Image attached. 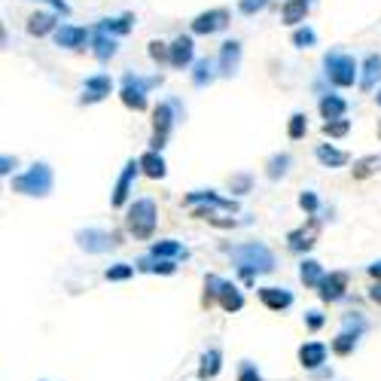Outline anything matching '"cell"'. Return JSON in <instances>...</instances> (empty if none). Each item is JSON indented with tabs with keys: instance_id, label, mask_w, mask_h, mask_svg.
<instances>
[{
	"instance_id": "cell-1",
	"label": "cell",
	"mask_w": 381,
	"mask_h": 381,
	"mask_svg": "<svg viewBox=\"0 0 381 381\" xmlns=\"http://www.w3.org/2000/svg\"><path fill=\"white\" fill-rule=\"evenodd\" d=\"M229 257H232V263L241 269L244 278H250L253 272H272V269H274L272 250H269L265 244H259V241H247V244L232 247Z\"/></svg>"
},
{
	"instance_id": "cell-2",
	"label": "cell",
	"mask_w": 381,
	"mask_h": 381,
	"mask_svg": "<svg viewBox=\"0 0 381 381\" xmlns=\"http://www.w3.org/2000/svg\"><path fill=\"white\" fill-rule=\"evenodd\" d=\"M52 183H55L52 168H49L46 162H34L25 174L12 177V189H16L19 195H37V199H43V195L52 193Z\"/></svg>"
},
{
	"instance_id": "cell-3",
	"label": "cell",
	"mask_w": 381,
	"mask_h": 381,
	"mask_svg": "<svg viewBox=\"0 0 381 381\" xmlns=\"http://www.w3.org/2000/svg\"><path fill=\"white\" fill-rule=\"evenodd\" d=\"M156 202L153 199H138L135 204L129 208V232L140 241H146V238L153 235V229H156Z\"/></svg>"
},
{
	"instance_id": "cell-4",
	"label": "cell",
	"mask_w": 381,
	"mask_h": 381,
	"mask_svg": "<svg viewBox=\"0 0 381 381\" xmlns=\"http://www.w3.org/2000/svg\"><path fill=\"white\" fill-rule=\"evenodd\" d=\"M153 86H159V76H140V74H125L122 76V104L129 110H144L146 107V91Z\"/></svg>"
},
{
	"instance_id": "cell-5",
	"label": "cell",
	"mask_w": 381,
	"mask_h": 381,
	"mask_svg": "<svg viewBox=\"0 0 381 381\" xmlns=\"http://www.w3.org/2000/svg\"><path fill=\"white\" fill-rule=\"evenodd\" d=\"M323 67H327V76L329 83L338 89H348L354 86L357 80V61L351 58L348 52H327L323 55Z\"/></svg>"
},
{
	"instance_id": "cell-6",
	"label": "cell",
	"mask_w": 381,
	"mask_h": 381,
	"mask_svg": "<svg viewBox=\"0 0 381 381\" xmlns=\"http://www.w3.org/2000/svg\"><path fill=\"white\" fill-rule=\"evenodd\" d=\"M177 110H180V104L177 101H162L156 110H153V153H159L162 146H165V140L168 135H171V129H174V122H177Z\"/></svg>"
},
{
	"instance_id": "cell-7",
	"label": "cell",
	"mask_w": 381,
	"mask_h": 381,
	"mask_svg": "<svg viewBox=\"0 0 381 381\" xmlns=\"http://www.w3.org/2000/svg\"><path fill=\"white\" fill-rule=\"evenodd\" d=\"M204 290H208V293H204V302H210V299L217 296L226 312H241L244 296L238 293V287H235V284H229V281L217 278V274H208V281H204Z\"/></svg>"
},
{
	"instance_id": "cell-8",
	"label": "cell",
	"mask_w": 381,
	"mask_h": 381,
	"mask_svg": "<svg viewBox=\"0 0 381 381\" xmlns=\"http://www.w3.org/2000/svg\"><path fill=\"white\" fill-rule=\"evenodd\" d=\"M186 204L193 208V217H202V220L210 214L208 208H223V210H235L238 208L232 199H220L214 189H199V193H189L186 195Z\"/></svg>"
},
{
	"instance_id": "cell-9",
	"label": "cell",
	"mask_w": 381,
	"mask_h": 381,
	"mask_svg": "<svg viewBox=\"0 0 381 381\" xmlns=\"http://www.w3.org/2000/svg\"><path fill=\"white\" fill-rule=\"evenodd\" d=\"M76 241H80V247L89 253H104V250H110V247H116L119 238L113 235V232L86 229V232H76Z\"/></svg>"
},
{
	"instance_id": "cell-10",
	"label": "cell",
	"mask_w": 381,
	"mask_h": 381,
	"mask_svg": "<svg viewBox=\"0 0 381 381\" xmlns=\"http://www.w3.org/2000/svg\"><path fill=\"white\" fill-rule=\"evenodd\" d=\"M110 89H113V80H110L107 74L86 76V83H83V98H80V101H83V104H98V101H104V98L110 95Z\"/></svg>"
},
{
	"instance_id": "cell-11",
	"label": "cell",
	"mask_w": 381,
	"mask_h": 381,
	"mask_svg": "<svg viewBox=\"0 0 381 381\" xmlns=\"http://www.w3.org/2000/svg\"><path fill=\"white\" fill-rule=\"evenodd\" d=\"M138 171H140V162H125V168H122V174H119V180H116V189H113V199L110 204L113 208H122L125 199H129V193H131V183H135L138 177Z\"/></svg>"
},
{
	"instance_id": "cell-12",
	"label": "cell",
	"mask_w": 381,
	"mask_h": 381,
	"mask_svg": "<svg viewBox=\"0 0 381 381\" xmlns=\"http://www.w3.org/2000/svg\"><path fill=\"white\" fill-rule=\"evenodd\" d=\"M229 25V12L226 10H208L193 19V34H217Z\"/></svg>"
},
{
	"instance_id": "cell-13",
	"label": "cell",
	"mask_w": 381,
	"mask_h": 381,
	"mask_svg": "<svg viewBox=\"0 0 381 381\" xmlns=\"http://www.w3.org/2000/svg\"><path fill=\"white\" fill-rule=\"evenodd\" d=\"M238 65H241V43H238V40H226L220 46V58H217L220 76H235Z\"/></svg>"
},
{
	"instance_id": "cell-14",
	"label": "cell",
	"mask_w": 381,
	"mask_h": 381,
	"mask_svg": "<svg viewBox=\"0 0 381 381\" xmlns=\"http://www.w3.org/2000/svg\"><path fill=\"white\" fill-rule=\"evenodd\" d=\"M89 40V31L86 28H76V25H61L58 31H55V43L61 49H83Z\"/></svg>"
},
{
	"instance_id": "cell-15",
	"label": "cell",
	"mask_w": 381,
	"mask_h": 381,
	"mask_svg": "<svg viewBox=\"0 0 381 381\" xmlns=\"http://www.w3.org/2000/svg\"><path fill=\"white\" fill-rule=\"evenodd\" d=\"M345 287H348V274L345 272H333V274H327V278L320 281V299L323 302H336V299H342L345 296Z\"/></svg>"
},
{
	"instance_id": "cell-16",
	"label": "cell",
	"mask_w": 381,
	"mask_h": 381,
	"mask_svg": "<svg viewBox=\"0 0 381 381\" xmlns=\"http://www.w3.org/2000/svg\"><path fill=\"white\" fill-rule=\"evenodd\" d=\"M259 299H263V305L272 308V312H284V308L293 305V293L281 290V287H263V290H259Z\"/></svg>"
},
{
	"instance_id": "cell-17",
	"label": "cell",
	"mask_w": 381,
	"mask_h": 381,
	"mask_svg": "<svg viewBox=\"0 0 381 381\" xmlns=\"http://www.w3.org/2000/svg\"><path fill=\"white\" fill-rule=\"evenodd\" d=\"M138 19L131 16V12H122V16H113V19H101L98 22V31L110 34V37H122V34H129L131 28H135Z\"/></svg>"
},
{
	"instance_id": "cell-18",
	"label": "cell",
	"mask_w": 381,
	"mask_h": 381,
	"mask_svg": "<svg viewBox=\"0 0 381 381\" xmlns=\"http://www.w3.org/2000/svg\"><path fill=\"white\" fill-rule=\"evenodd\" d=\"M91 52H95L98 61H110L116 55V37H110V34L95 28V34H91Z\"/></svg>"
},
{
	"instance_id": "cell-19",
	"label": "cell",
	"mask_w": 381,
	"mask_h": 381,
	"mask_svg": "<svg viewBox=\"0 0 381 381\" xmlns=\"http://www.w3.org/2000/svg\"><path fill=\"white\" fill-rule=\"evenodd\" d=\"M193 37H186V34H180L177 40H174L171 43V65L177 67V70H183L189 65V61H193Z\"/></svg>"
},
{
	"instance_id": "cell-20",
	"label": "cell",
	"mask_w": 381,
	"mask_h": 381,
	"mask_svg": "<svg viewBox=\"0 0 381 381\" xmlns=\"http://www.w3.org/2000/svg\"><path fill=\"white\" fill-rule=\"evenodd\" d=\"M381 76V55H366V61H363V74H360V89L363 91H372L375 89V80Z\"/></svg>"
},
{
	"instance_id": "cell-21",
	"label": "cell",
	"mask_w": 381,
	"mask_h": 381,
	"mask_svg": "<svg viewBox=\"0 0 381 381\" xmlns=\"http://www.w3.org/2000/svg\"><path fill=\"white\" fill-rule=\"evenodd\" d=\"M150 257L153 259H183L186 257V247H183L180 241H171V238H165V241H156L153 244V250H150Z\"/></svg>"
},
{
	"instance_id": "cell-22",
	"label": "cell",
	"mask_w": 381,
	"mask_h": 381,
	"mask_svg": "<svg viewBox=\"0 0 381 381\" xmlns=\"http://www.w3.org/2000/svg\"><path fill=\"white\" fill-rule=\"evenodd\" d=\"M55 16L52 12H37V16L28 19V34L31 37H46V34H55Z\"/></svg>"
},
{
	"instance_id": "cell-23",
	"label": "cell",
	"mask_w": 381,
	"mask_h": 381,
	"mask_svg": "<svg viewBox=\"0 0 381 381\" xmlns=\"http://www.w3.org/2000/svg\"><path fill=\"white\" fill-rule=\"evenodd\" d=\"M140 162V171H144L146 174V177H153V180H162V177H165V171H168V168H165V159H162V153H144V156H140L138 159Z\"/></svg>"
},
{
	"instance_id": "cell-24",
	"label": "cell",
	"mask_w": 381,
	"mask_h": 381,
	"mask_svg": "<svg viewBox=\"0 0 381 381\" xmlns=\"http://www.w3.org/2000/svg\"><path fill=\"white\" fill-rule=\"evenodd\" d=\"M320 113L327 122H336V119H342L345 113H348V104H345V98L338 95H323L320 98Z\"/></svg>"
},
{
	"instance_id": "cell-25",
	"label": "cell",
	"mask_w": 381,
	"mask_h": 381,
	"mask_svg": "<svg viewBox=\"0 0 381 381\" xmlns=\"http://www.w3.org/2000/svg\"><path fill=\"white\" fill-rule=\"evenodd\" d=\"M217 61H210V58H199L195 61V70H193V86H199V89H204V86H210L214 83V76H217Z\"/></svg>"
},
{
	"instance_id": "cell-26",
	"label": "cell",
	"mask_w": 381,
	"mask_h": 381,
	"mask_svg": "<svg viewBox=\"0 0 381 381\" xmlns=\"http://www.w3.org/2000/svg\"><path fill=\"white\" fill-rule=\"evenodd\" d=\"M299 360H302V366L314 369V366H320L323 360H327V348H323L320 342H308L299 348Z\"/></svg>"
},
{
	"instance_id": "cell-27",
	"label": "cell",
	"mask_w": 381,
	"mask_h": 381,
	"mask_svg": "<svg viewBox=\"0 0 381 381\" xmlns=\"http://www.w3.org/2000/svg\"><path fill=\"white\" fill-rule=\"evenodd\" d=\"M314 156L323 162L327 168H342L345 162H348V153H342V150H336V146H329V144H320L314 150Z\"/></svg>"
},
{
	"instance_id": "cell-28",
	"label": "cell",
	"mask_w": 381,
	"mask_h": 381,
	"mask_svg": "<svg viewBox=\"0 0 381 381\" xmlns=\"http://www.w3.org/2000/svg\"><path fill=\"white\" fill-rule=\"evenodd\" d=\"M308 6H312V0H287V3H284V22H287V25L305 22Z\"/></svg>"
},
{
	"instance_id": "cell-29",
	"label": "cell",
	"mask_w": 381,
	"mask_h": 381,
	"mask_svg": "<svg viewBox=\"0 0 381 381\" xmlns=\"http://www.w3.org/2000/svg\"><path fill=\"white\" fill-rule=\"evenodd\" d=\"M299 278L305 281V287H320V281L327 278L320 269V263H314V259H305L302 263V269H299Z\"/></svg>"
},
{
	"instance_id": "cell-30",
	"label": "cell",
	"mask_w": 381,
	"mask_h": 381,
	"mask_svg": "<svg viewBox=\"0 0 381 381\" xmlns=\"http://www.w3.org/2000/svg\"><path fill=\"white\" fill-rule=\"evenodd\" d=\"M287 241H290V250H296V253H299V250H308V247H312L314 244V226H312V229H296V232H290V238H287Z\"/></svg>"
},
{
	"instance_id": "cell-31",
	"label": "cell",
	"mask_w": 381,
	"mask_h": 381,
	"mask_svg": "<svg viewBox=\"0 0 381 381\" xmlns=\"http://www.w3.org/2000/svg\"><path fill=\"white\" fill-rule=\"evenodd\" d=\"M220 351H208V354L202 357V366H199V375L202 378H214L217 372H220Z\"/></svg>"
},
{
	"instance_id": "cell-32",
	"label": "cell",
	"mask_w": 381,
	"mask_h": 381,
	"mask_svg": "<svg viewBox=\"0 0 381 381\" xmlns=\"http://www.w3.org/2000/svg\"><path fill=\"white\" fill-rule=\"evenodd\" d=\"M357 336L360 333H351V329L338 333L336 342H333V351H336V354H351V351H354V345H357Z\"/></svg>"
},
{
	"instance_id": "cell-33",
	"label": "cell",
	"mask_w": 381,
	"mask_h": 381,
	"mask_svg": "<svg viewBox=\"0 0 381 381\" xmlns=\"http://www.w3.org/2000/svg\"><path fill=\"white\" fill-rule=\"evenodd\" d=\"M314 43H317V34L312 31V28H296V31H293V46L308 49V46H314Z\"/></svg>"
},
{
	"instance_id": "cell-34",
	"label": "cell",
	"mask_w": 381,
	"mask_h": 381,
	"mask_svg": "<svg viewBox=\"0 0 381 381\" xmlns=\"http://www.w3.org/2000/svg\"><path fill=\"white\" fill-rule=\"evenodd\" d=\"M140 269H144V272L174 274V263H168V259H140Z\"/></svg>"
},
{
	"instance_id": "cell-35",
	"label": "cell",
	"mask_w": 381,
	"mask_h": 381,
	"mask_svg": "<svg viewBox=\"0 0 381 381\" xmlns=\"http://www.w3.org/2000/svg\"><path fill=\"white\" fill-rule=\"evenodd\" d=\"M308 122H305V113H293L290 116V129H287V135H290L293 140H299L302 135H305Z\"/></svg>"
},
{
	"instance_id": "cell-36",
	"label": "cell",
	"mask_w": 381,
	"mask_h": 381,
	"mask_svg": "<svg viewBox=\"0 0 381 381\" xmlns=\"http://www.w3.org/2000/svg\"><path fill=\"white\" fill-rule=\"evenodd\" d=\"M287 165H290V156H287V153H281V156H272L269 159V177L272 180L281 177V174L287 171Z\"/></svg>"
},
{
	"instance_id": "cell-37",
	"label": "cell",
	"mask_w": 381,
	"mask_h": 381,
	"mask_svg": "<svg viewBox=\"0 0 381 381\" xmlns=\"http://www.w3.org/2000/svg\"><path fill=\"white\" fill-rule=\"evenodd\" d=\"M348 129H351V122H348V119H336V122H323V135H329V138H342V135H348Z\"/></svg>"
},
{
	"instance_id": "cell-38",
	"label": "cell",
	"mask_w": 381,
	"mask_h": 381,
	"mask_svg": "<svg viewBox=\"0 0 381 381\" xmlns=\"http://www.w3.org/2000/svg\"><path fill=\"white\" fill-rule=\"evenodd\" d=\"M150 58L153 61H171V46H165L162 40H153V43H150Z\"/></svg>"
},
{
	"instance_id": "cell-39",
	"label": "cell",
	"mask_w": 381,
	"mask_h": 381,
	"mask_svg": "<svg viewBox=\"0 0 381 381\" xmlns=\"http://www.w3.org/2000/svg\"><path fill=\"white\" fill-rule=\"evenodd\" d=\"M265 6H269V0H238V10H241L244 16H257Z\"/></svg>"
},
{
	"instance_id": "cell-40",
	"label": "cell",
	"mask_w": 381,
	"mask_h": 381,
	"mask_svg": "<svg viewBox=\"0 0 381 381\" xmlns=\"http://www.w3.org/2000/svg\"><path fill=\"white\" fill-rule=\"evenodd\" d=\"M131 265H125V263H116V265H110L107 269V281H125V278H131Z\"/></svg>"
},
{
	"instance_id": "cell-41",
	"label": "cell",
	"mask_w": 381,
	"mask_h": 381,
	"mask_svg": "<svg viewBox=\"0 0 381 381\" xmlns=\"http://www.w3.org/2000/svg\"><path fill=\"white\" fill-rule=\"evenodd\" d=\"M299 204H302V210L314 214V210H317V195H314V193H302V195H299Z\"/></svg>"
},
{
	"instance_id": "cell-42",
	"label": "cell",
	"mask_w": 381,
	"mask_h": 381,
	"mask_svg": "<svg viewBox=\"0 0 381 381\" xmlns=\"http://www.w3.org/2000/svg\"><path fill=\"white\" fill-rule=\"evenodd\" d=\"M238 381H263V378H259V372L253 369V366H244L241 375H238Z\"/></svg>"
},
{
	"instance_id": "cell-43",
	"label": "cell",
	"mask_w": 381,
	"mask_h": 381,
	"mask_svg": "<svg viewBox=\"0 0 381 381\" xmlns=\"http://www.w3.org/2000/svg\"><path fill=\"white\" fill-rule=\"evenodd\" d=\"M12 168H16V159H10V156L0 159V174H10Z\"/></svg>"
},
{
	"instance_id": "cell-44",
	"label": "cell",
	"mask_w": 381,
	"mask_h": 381,
	"mask_svg": "<svg viewBox=\"0 0 381 381\" xmlns=\"http://www.w3.org/2000/svg\"><path fill=\"white\" fill-rule=\"evenodd\" d=\"M46 3H52V6H55V10H58V12H61V16H67V12H70L67 0H46Z\"/></svg>"
},
{
	"instance_id": "cell-45",
	"label": "cell",
	"mask_w": 381,
	"mask_h": 381,
	"mask_svg": "<svg viewBox=\"0 0 381 381\" xmlns=\"http://www.w3.org/2000/svg\"><path fill=\"white\" fill-rule=\"evenodd\" d=\"M372 162H375V159H363V162H360V165H357V177H366V174H369Z\"/></svg>"
},
{
	"instance_id": "cell-46",
	"label": "cell",
	"mask_w": 381,
	"mask_h": 381,
	"mask_svg": "<svg viewBox=\"0 0 381 381\" xmlns=\"http://www.w3.org/2000/svg\"><path fill=\"white\" fill-rule=\"evenodd\" d=\"M320 323H323V317L317 314V312H312V314H308V327H312V329H317V327H320Z\"/></svg>"
},
{
	"instance_id": "cell-47",
	"label": "cell",
	"mask_w": 381,
	"mask_h": 381,
	"mask_svg": "<svg viewBox=\"0 0 381 381\" xmlns=\"http://www.w3.org/2000/svg\"><path fill=\"white\" fill-rule=\"evenodd\" d=\"M369 299H372V302H378V305H381V281H378V284L369 290Z\"/></svg>"
},
{
	"instance_id": "cell-48",
	"label": "cell",
	"mask_w": 381,
	"mask_h": 381,
	"mask_svg": "<svg viewBox=\"0 0 381 381\" xmlns=\"http://www.w3.org/2000/svg\"><path fill=\"white\" fill-rule=\"evenodd\" d=\"M369 274H372V278H378V281H381V259H378V263H372V265H369Z\"/></svg>"
},
{
	"instance_id": "cell-49",
	"label": "cell",
	"mask_w": 381,
	"mask_h": 381,
	"mask_svg": "<svg viewBox=\"0 0 381 381\" xmlns=\"http://www.w3.org/2000/svg\"><path fill=\"white\" fill-rule=\"evenodd\" d=\"M235 186H238V189H241V193H244V189L250 186V177H235Z\"/></svg>"
},
{
	"instance_id": "cell-50",
	"label": "cell",
	"mask_w": 381,
	"mask_h": 381,
	"mask_svg": "<svg viewBox=\"0 0 381 381\" xmlns=\"http://www.w3.org/2000/svg\"><path fill=\"white\" fill-rule=\"evenodd\" d=\"M375 101H378V107H381V89H378V95H375Z\"/></svg>"
}]
</instances>
